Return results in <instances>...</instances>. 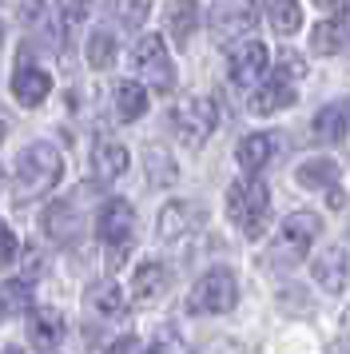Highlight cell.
Here are the masks:
<instances>
[{
	"label": "cell",
	"mask_w": 350,
	"mask_h": 354,
	"mask_svg": "<svg viewBox=\"0 0 350 354\" xmlns=\"http://www.w3.org/2000/svg\"><path fill=\"white\" fill-rule=\"evenodd\" d=\"M60 176H64V160L52 144L24 147L20 160H16V199H20V203L40 199V195H48L60 183Z\"/></svg>",
	"instance_id": "obj_1"
},
{
	"label": "cell",
	"mask_w": 350,
	"mask_h": 354,
	"mask_svg": "<svg viewBox=\"0 0 350 354\" xmlns=\"http://www.w3.org/2000/svg\"><path fill=\"white\" fill-rule=\"evenodd\" d=\"M227 215L231 223H239V231L247 239H263V231L270 227V192L259 179H239L227 187Z\"/></svg>",
	"instance_id": "obj_2"
},
{
	"label": "cell",
	"mask_w": 350,
	"mask_h": 354,
	"mask_svg": "<svg viewBox=\"0 0 350 354\" xmlns=\"http://www.w3.org/2000/svg\"><path fill=\"white\" fill-rule=\"evenodd\" d=\"M318 235H322V219H318L315 211L286 215L275 243L267 247V267H295V263H302V255H311Z\"/></svg>",
	"instance_id": "obj_3"
},
{
	"label": "cell",
	"mask_w": 350,
	"mask_h": 354,
	"mask_svg": "<svg viewBox=\"0 0 350 354\" xmlns=\"http://www.w3.org/2000/svg\"><path fill=\"white\" fill-rule=\"evenodd\" d=\"M95 235L108 247V267H120V255L127 259L131 235H136V207L127 199H108L95 215Z\"/></svg>",
	"instance_id": "obj_4"
},
{
	"label": "cell",
	"mask_w": 350,
	"mask_h": 354,
	"mask_svg": "<svg viewBox=\"0 0 350 354\" xmlns=\"http://www.w3.org/2000/svg\"><path fill=\"white\" fill-rule=\"evenodd\" d=\"M172 124H175V136L187 147H203L207 140H211V131L219 128V104L211 96L179 100L175 112H172Z\"/></svg>",
	"instance_id": "obj_5"
},
{
	"label": "cell",
	"mask_w": 350,
	"mask_h": 354,
	"mask_svg": "<svg viewBox=\"0 0 350 354\" xmlns=\"http://www.w3.org/2000/svg\"><path fill=\"white\" fill-rule=\"evenodd\" d=\"M239 299V287H235V274L227 267H215L207 271L187 295V315H227Z\"/></svg>",
	"instance_id": "obj_6"
},
{
	"label": "cell",
	"mask_w": 350,
	"mask_h": 354,
	"mask_svg": "<svg viewBox=\"0 0 350 354\" xmlns=\"http://www.w3.org/2000/svg\"><path fill=\"white\" fill-rule=\"evenodd\" d=\"M136 72L156 92H172L175 88V68H172V56H167L163 36H143L140 44H136Z\"/></svg>",
	"instance_id": "obj_7"
},
{
	"label": "cell",
	"mask_w": 350,
	"mask_h": 354,
	"mask_svg": "<svg viewBox=\"0 0 350 354\" xmlns=\"http://www.w3.org/2000/svg\"><path fill=\"white\" fill-rule=\"evenodd\" d=\"M251 24H255V4L251 0H219L215 12H211V32L219 44L235 48L239 40L251 36Z\"/></svg>",
	"instance_id": "obj_8"
},
{
	"label": "cell",
	"mask_w": 350,
	"mask_h": 354,
	"mask_svg": "<svg viewBox=\"0 0 350 354\" xmlns=\"http://www.w3.org/2000/svg\"><path fill=\"white\" fill-rule=\"evenodd\" d=\"M231 80L239 84V88H259V76L267 72V44L263 40H255V36H247V40H239L235 48H231Z\"/></svg>",
	"instance_id": "obj_9"
},
{
	"label": "cell",
	"mask_w": 350,
	"mask_h": 354,
	"mask_svg": "<svg viewBox=\"0 0 350 354\" xmlns=\"http://www.w3.org/2000/svg\"><path fill=\"white\" fill-rule=\"evenodd\" d=\"M207 223V211L203 203H195V199H172L167 207L159 211V239H183L191 231H199Z\"/></svg>",
	"instance_id": "obj_10"
},
{
	"label": "cell",
	"mask_w": 350,
	"mask_h": 354,
	"mask_svg": "<svg viewBox=\"0 0 350 354\" xmlns=\"http://www.w3.org/2000/svg\"><path fill=\"white\" fill-rule=\"evenodd\" d=\"M311 131H315L318 144H342L350 151V96L326 104V108L315 115Z\"/></svg>",
	"instance_id": "obj_11"
},
{
	"label": "cell",
	"mask_w": 350,
	"mask_h": 354,
	"mask_svg": "<svg viewBox=\"0 0 350 354\" xmlns=\"http://www.w3.org/2000/svg\"><path fill=\"white\" fill-rule=\"evenodd\" d=\"M52 92V76H48L44 68L28 64V60H20V68L12 72V96L20 108H40Z\"/></svg>",
	"instance_id": "obj_12"
},
{
	"label": "cell",
	"mask_w": 350,
	"mask_h": 354,
	"mask_svg": "<svg viewBox=\"0 0 350 354\" xmlns=\"http://www.w3.org/2000/svg\"><path fill=\"white\" fill-rule=\"evenodd\" d=\"M44 235L56 243H76L80 235H84V215L76 211V203L72 199H56V203H48L44 211Z\"/></svg>",
	"instance_id": "obj_13"
},
{
	"label": "cell",
	"mask_w": 350,
	"mask_h": 354,
	"mask_svg": "<svg viewBox=\"0 0 350 354\" xmlns=\"http://www.w3.org/2000/svg\"><path fill=\"white\" fill-rule=\"evenodd\" d=\"M172 287V271L159 263V259H147V263H140L136 267V274H131V303H156V299H163V290Z\"/></svg>",
	"instance_id": "obj_14"
},
{
	"label": "cell",
	"mask_w": 350,
	"mask_h": 354,
	"mask_svg": "<svg viewBox=\"0 0 350 354\" xmlns=\"http://www.w3.org/2000/svg\"><path fill=\"white\" fill-rule=\"evenodd\" d=\"M275 147H279V140H275L270 131H251V136H243V140H239L235 160H239V167H243L247 176H259V171L270 163Z\"/></svg>",
	"instance_id": "obj_15"
},
{
	"label": "cell",
	"mask_w": 350,
	"mask_h": 354,
	"mask_svg": "<svg viewBox=\"0 0 350 354\" xmlns=\"http://www.w3.org/2000/svg\"><path fill=\"white\" fill-rule=\"evenodd\" d=\"M347 274H350V259H347L342 247H326V251L315 259V283L322 290L338 295V290L347 287Z\"/></svg>",
	"instance_id": "obj_16"
},
{
	"label": "cell",
	"mask_w": 350,
	"mask_h": 354,
	"mask_svg": "<svg viewBox=\"0 0 350 354\" xmlns=\"http://www.w3.org/2000/svg\"><path fill=\"white\" fill-rule=\"evenodd\" d=\"M295 100H299V92H295L286 80H267V84H259V88L251 92L247 108H251L255 115H270V112H283V108H291Z\"/></svg>",
	"instance_id": "obj_17"
},
{
	"label": "cell",
	"mask_w": 350,
	"mask_h": 354,
	"mask_svg": "<svg viewBox=\"0 0 350 354\" xmlns=\"http://www.w3.org/2000/svg\"><path fill=\"white\" fill-rule=\"evenodd\" d=\"M92 171L100 183H116L127 171V147L116 144V140H100L92 151Z\"/></svg>",
	"instance_id": "obj_18"
},
{
	"label": "cell",
	"mask_w": 350,
	"mask_h": 354,
	"mask_svg": "<svg viewBox=\"0 0 350 354\" xmlns=\"http://www.w3.org/2000/svg\"><path fill=\"white\" fill-rule=\"evenodd\" d=\"M347 44H350V24L342 17L322 20V24H315V32H311V48L318 56H334V52H342Z\"/></svg>",
	"instance_id": "obj_19"
},
{
	"label": "cell",
	"mask_w": 350,
	"mask_h": 354,
	"mask_svg": "<svg viewBox=\"0 0 350 354\" xmlns=\"http://www.w3.org/2000/svg\"><path fill=\"white\" fill-rule=\"evenodd\" d=\"M195 24H199V4L195 0H172L167 4V36L175 44H187Z\"/></svg>",
	"instance_id": "obj_20"
},
{
	"label": "cell",
	"mask_w": 350,
	"mask_h": 354,
	"mask_svg": "<svg viewBox=\"0 0 350 354\" xmlns=\"http://www.w3.org/2000/svg\"><path fill=\"white\" fill-rule=\"evenodd\" d=\"M302 187H311V192H331L334 183H338V163L326 160V156H318V160H306L299 163V171H295Z\"/></svg>",
	"instance_id": "obj_21"
},
{
	"label": "cell",
	"mask_w": 350,
	"mask_h": 354,
	"mask_svg": "<svg viewBox=\"0 0 350 354\" xmlns=\"http://www.w3.org/2000/svg\"><path fill=\"white\" fill-rule=\"evenodd\" d=\"M28 338L36 342V346H44V351L60 346L64 319L56 315V310H32V315H28Z\"/></svg>",
	"instance_id": "obj_22"
},
{
	"label": "cell",
	"mask_w": 350,
	"mask_h": 354,
	"mask_svg": "<svg viewBox=\"0 0 350 354\" xmlns=\"http://www.w3.org/2000/svg\"><path fill=\"white\" fill-rule=\"evenodd\" d=\"M116 112H120L124 124L140 120V115L147 112V88H143L140 80H120L116 84Z\"/></svg>",
	"instance_id": "obj_23"
},
{
	"label": "cell",
	"mask_w": 350,
	"mask_h": 354,
	"mask_svg": "<svg viewBox=\"0 0 350 354\" xmlns=\"http://www.w3.org/2000/svg\"><path fill=\"white\" fill-rule=\"evenodd\" d=\"M84 303H88V310L100 315V319H120V315H124V290L116 287V283H95V287L84 295Z\"/></svg>",
	"instance_id": "obj_24"
},
{
	"label": "cell",
	"mask_w": 350,
	"mask_h": 354,
	"mask_svg": "<svg viewBox=\"0 0 350 354\" xmlns=\"http://www.w3.org/2000/svg\"><path fill=\"white\" fill-rule=\"evenodd\" d=\"M267 20L279 36H295L302 28V8L299 0H267Z\"/></svg>",
	"instance_id": "obj_25"
},
{
	"label": "cell",
	"mask_w": 350,
	"mask_h": 354,
	"mask_svg": "<svg viewBox=\"0 0 350 354\" xmlns=\"http://www.w3.org/2000/svg\"><path fill=\"white\" fill-rule=\"evenodd\" d=\"M32 310V290L24 283H0V315H28Z\"/></svg>",
	"instance_id": "obj_26"
},
{
	"label": "cell",
	"mask_w": 350,
	"mask_h": 354,
	"mask_svg": "<svg viewBox=\"0 0 350 354\" xmlns=\"http://www.w3.org/2000/svg\"><path fill=\"white\" fill-rule=\"evenodd\" d=\"M147 176L156 187H172L175 183V163L163 147H147Z\"/></svg>",
	"instance_id": "obj_27"
},
{
	"label": "cell",
	"mask_w": 350,
	"mask_h": 354,
	"mask_svg": "<svg viewBox=\"0 0 350 354\" xmlns=\"http://www.w3.org/2000/svg\"><path fill=\"white\" fill-rule=\"evenodd\" d=\"M116 60V36L111 32H92L88 40V64L92 68H111Z\"/></svg>",
	"instance_id": "obj_28"
},
{
	"label": "cell",
	"mask_w": 350,
	"mask_h": 354,
	"mask_svg": "<svg viewBox=\"0 0 350 354\" xmlns=\"http://www.w3.org/2000/svg\"><path fill=\"white\" fill-rule=\"evenodd\" d=\"M147 8H151V0H116L111 4L116 20H124V28H140L147 20Z\"/></svg>",
	"instance_id": "obj_29"
},
{
	"label": "cell",
	"mask_w": 350,
	"mask_h": 354,
	"mask_svg": "<svg viewBox=\"0 0 350 354\" xmlns=\"http://www.w3.org/2000/svg\"><path fill=\"white\" fill-rule=\"evenodd\" d=\"M147 354H187V342H183V335H179L175 326H159Z\"/></svg>",
	"instance_id": "obj_30"
},
{
	"label": "cell",
	"mask_w": 350,
	"mask_h": 354,
	"mask_svg": "<svg viewBox=\"0 0 350 354\" xmlns=\"http://www.w3.org/2000/svg\"><path fill=\"white\" fill-rule=\"evenodd\" d=\"M275 72H279V76H275V80H299V76H306V60H302L299 52H283V56H279V64H275Z\"/></svg>",
	"instance_id": "obj_31"
},
{
	"label": "cell",
	"mask_w": 350,
	"mask_h": 354,
	"mask_svg": "<svg viewBox=\"0 0 350 354\" xmlns=\"http://www.w3.org/2000/svg\"><path fill=\"white\" fill-rule=\"evenodd\" d=\"M56 8H60V17L68 24H80V20L92 12V0H56Z\"/></svg>",
	"instance_id": "obj_32"
},
{
	"label": "cell",
	"mask_w": 350,
	"mask_h": 354,
	"mask_svg": "<svg viewBox=\"0 0 350 354\" xmlns=\"http://www.w3.org/2000/svg\"><path fill=\"white\" fill-rule=\"evenodd\" d=\"M16 259V235L8 231V223L0 219V267H8Z\"/></svg>",
	"instance_id": "obj_33"
},
{
	"label": "cell",
	"mask_w": 350,
	"mask_h": 354,
	"mask_svg": "<svg viewBox=\"0 0 350 354\" xmlns=\"http://www.w3.org/2000/svg\"><path fill=\"white\" fill-rule=\"evenodd\" d=\"M108 354H147V351H143V342L136 335H124V338H116V342L108 346Z\"/></svg>",
	"instance_id": "obj_34"
},
{
	"label": "cell",
	"mask_w": 350,
	"mask_h": 354,
	"mask_svg": "<svg viewBox=\"0 0 350 354\" xmlns=\"http://www.w3.org/2000/svg\"><path fill=\"white\" fill-rule=\"evenodd\" d=\"M318 8H326V12H338V17L347 20L350 17V0H315Z\"/></svg>",
	"instance_id": "obj_35"
},
{
	"label": "cell",
	"mask_w": 350,
	"mask_h": 354,
	"mask_svg": "<svg viewBox=\"0 0 350 354\" xmlns=\"http://www.w3.org/2000/svg\"><path fill=\"white\" fill-rule=\"evenodd\" d=\"M4 136H8V124H4V115H0V140H4Z\"/></svg>",
	"instance_id": "obj_36"
},
{
	"label": "cell",
	"mask_w": 350,
	"mask_h": 354,
	"mask_svg": "<svg viewBox=\"0 0 350 354\" xmlns=\"http://www.w3.org/2000/svg\"><path fill=\"white\" fill-rule=\"evenodd\" d=\"M4 354H20V351H16V346H8V351H4Z\"/></svg>",
	"instance_id": "obj_37"
},
{
	"label": "cell",
	"mask_w": 350,
	"mask_h": 354,
	"mask_svg": "<svg viewBox=\"0 0 350 354\" xmlns=\"http://www.w3.org/2000/svg\"><path fill=\"white\" fill-rule=\"evenodd\" d=\"M338 354H350V346H342V351H338Z\"/></svg>",
	"instance_id": "obj_38"
},
{
	"label": "cell",
	"mask_w": 350,
	"mask_h": 354,
	"mask_svg": "<svg viewBox=\"0 0 350 354\" xmlns=\"http://www.w3.org/2000/svg\"><path fill=\"white\" fill-rule=\"evenodd\" d=\"M0 40H4V24H0Z\"/></svg>",
	"instance_id": "obj_39"
}]
</instances>
